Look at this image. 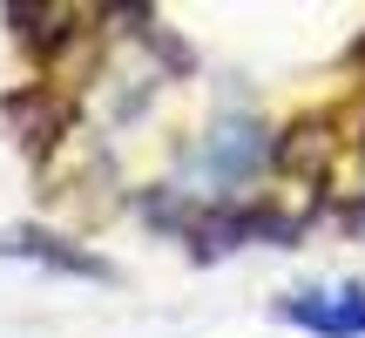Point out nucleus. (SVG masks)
<instances>
[{
    "mask_svg": "<svg viewBox=\"0 0 365 338\" xmlns=\"http://www.w3.org/2000/svg\"><path fill=\"white\" fill-rule=\"evenodd\" d=\"M284 318L304 332H325V338H352V332H365V291L359 285L298 291V298H284Z\"/></svg>",
    "mask_w": 365,
    "mask_h": 338,
    "instance_id": "nucleus-1",
    "label": "nucleus"
}]
</instances>
